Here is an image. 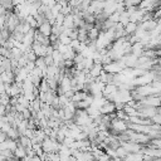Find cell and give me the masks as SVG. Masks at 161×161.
<instances>
[{
    "instance_id": "5b68a950",
    "label": "cell",
    "mask_w": 161,
    "mask_h": 161,
    "mask_svg": "<svg viewBox=\"0 0 161 161\" xmlns=\"http://www.w3.org/2000/svg\"><path fill=\"white\" fill-rule=\"evenodd\" d=\"M111 127H112L114 131H118V132H123V131H126V128H127V126L123 123V121H118V119L113 121L112 125H111Z\"/></svg>"
},
{
    "instance_id": "8992f818",
    "label": "cell",
    "mask_w": 161,
    "mask_h": 161,
    "mask_svg": "<svg viewBox=\"0 0 161 161\" xmlns=\"http://www.w3.org/2000/svg\"><path fill=\"white\" fill-rule=\"evenodd\" d=\"M101 72H102V67H101V65H94V67L91 69V74H92L93 77H97L98 74H101Z\"/></svg>"
},
{
    "instance_id": "277c9868",
    "label": "cell",
    "mask_w": 161,
    "mask_h": 161,
    "mask_svg": "<svg viewBox=\"0 0 161 161\" xmlns=\"http://www.w3.org/2000/svg\"><path fill=\"white\" fill-rule=\"evenodd\" d=\"M39 33H40L42 35H44V36L50 35V33H52V28H50L49 23H47V21L42 23V24L39 25Z\"/></svg>"
},
{
    "instance_id": "3957f363",
    "label": "cell",
    "mask_w": 161,
    "mask_h": 161,
    "mask_svg": "<svg viewBox=\"0 0 161 161\" xmlns=\"http://www.w3.org/2000/svg\"><path fill=\"white\" fill-rule=\"evenodd\" d=\"M14 156L18 158V160H23L25 156H26V150H25V147H23L21 145H19L18 143V146H16V148L14 150Z\"/></svg>"
},
{
    "instance_id": "7a4b0ae2",
    "label": "cell",
    "mask_w": 161,
    "mask_h": 161,
    "mask_svg": "<svg viewBox=\"0 0 161 161\" xmlns=\"http://www.w3.org/2000/svg\"><path fill=\"white\" fill-rule=\"evenodd\" d=\"M0 80L4 83V84H10L15 80V75H14V72L13 70H4L1 74H0Z\"/></svg>"
},
{
    "instance_id": "6da1fadb",
    "label": "cell",
    "mask_w": 161,
    "mask_h": 161,
    "mask_svg": "<svg viewBox=\"0 0 161 161\" xmlns=\"http://www.w3.org/2000/svg\"><path fill=\"white\" fill-rule=\"evenodd\" d=\"M42 148L43 151H45L47 153H52V152H55L57 150L60 148V145H58L54 140L52 138H45L43 142H42Z\"/></svg>"
}]
</instances>
